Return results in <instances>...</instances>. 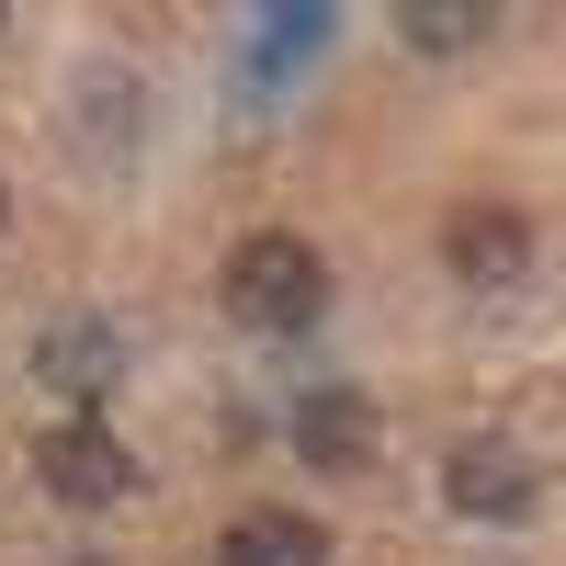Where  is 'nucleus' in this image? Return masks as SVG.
Wrapping results in <instances>:
<instances>
[{"label": "nucleus", "mask_w": 566, "mask_h": 566, "mask_svg": "<svg viewBox=\"0 0 566 566\" xmlns=\"http://www.w3.org/2000/svg\"><path fill=\"white\" fill-rule=\"evenodd\" d=\"M227 566H328V533L295 522V510H250V522L227 533Z\"/></svg>", "instance_id": "20e7f679"}, {"label": "nucleus", "mask_w": 566, "mask_h": 566, "mask_svg": "<svg viewBox=\"0 0 566 566\" xmlns=\"http://www.w3.org/2000/svg\"><path fill=\"white\" fill-rule=\"evenodd\" d=\"M295 442H306L317 464H352V453H363V408H352V397H317V408H295Z\"/></svg>", "instance_id": "423d86ee"}, {"label": "nucleus", "mask_w": 566, "mask_h": 566, "mask_svg": "<svg viewBox=\"0 0 566 566\" xmlns=\"http://www.w3.org/2000/svg\"><path fill=\"white\" fill-rule=\"evenodd\" d=\"M114 340L103 328H57V340H45V386H69V397H91V386H114Z\"/></svg>", "instance_id": "39448f33"}, {"label": "nucleus", "mask_w": 566, "mask_h": 566, "mask_svg": "<svg viewBox=\"0 0 566 566\" xmlns=\"http://www.w3.org/2000/svg\"><path fill=\"white\" fill-rule=\"evenodd\" d=\"M453 261L464 272H522V227L510 216H453Z\"/></svg>", "instance_id": "0eeeda50"}, {"label": "nucleus", "mask_w": 566, "mask_h": 566, "mask_svg": "<svg viewBox=\"0 0 566 566\" xmlns=\"http://www.w3.org/2000/svg\"><path fill=\"white\" fill-rule=\"evenodd\" d=\"M34 464H45V488H57L69 510H114V499L136 488L125 442H103V431H91V419H57V431L34 442Z\"/></svg>", "instance_id": "f03ea898"}, {"label": "nucleus", "mask_w": 566, "mask_h": 566, "mask_svg": "<svg viewBox=\"0 0 566 566\" xmlns=\"http://www.w3.org/2000/svg\"><path fill=\"white\" fill-rule=\"evenodd\" d=\"M227 306H239L250 328H295L328 306V261L306 250V239H239V261H227Z\"/></svg>", "instance_id": "f257e3e1"}, {"label": "nucleus", "mask_w": 566, "mask_h": 566, "mask_svg": "<svg viewBox=\"0 0 566 566\" xmlns=\"http://www.w3.org/2000/svg\"><path fill=\"white\" fill-rule=\"evenodd\" d=\"M442 499H453V510H476V522H533L544 476H533L510 442H464V453L442 464Z\"/></svg>", "instance_id": "7ed1b4c3"}, {"label": "nucleus", "mask_w": 566, "mask_h": 566, "mask_svg": "<svg viewBox=\"0 0 566 566\" xmlns=\"http://www.w3.org/2000/svg\"><path fill=\"white\" fill-rule=\"evenodd\" d=\"M317 45H328V12H261V80L283 57H317Z\"/></svg>", "instance_id": "6e6552de"}]
</instances>
